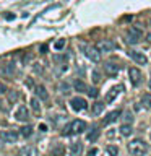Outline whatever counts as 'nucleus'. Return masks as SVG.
<instances>
[{
	"mask_svg": "<svg viewBox=\"0 0 151 156\" xmlns=\"http://www.w3.org/2000/svg\"><path fill=\"white\" fill-rule=\"evenodd\" d=\"M85 130H86V122L81 120V119H76V120H73L68 125L63 127L62 135H80Z\"/></svg>",
	"mask_w": 151,
	"mask_h": 156,
	"instance_id": "nucleus-1",
	"label": "nucleus"
},
{
	"mask_svg": "<svg viewBox=\"0 0 151 156\" xmlns=\"http://www.w3.org/2000/svg\"><path fill=\"white\" fill-rule=\"evenodd\" d=\"M146 151H148V145H146L141 138L132 140L128 143V153L132 156H145Z\"/></svg>",
	"mask_w": 151,
	"mask_h": 156,
	"instance_id": "nucleus-2",
	"label": "nucleus"
},
{
	"mask_svg": "<svg viewBox=\"0 0 151 156\" xmlns=\"http://www.w3.org/2000/svg\"><path fill=\"white\" fill-rule=\"evenodd\" d=\"M81 49L85 52V55L90 58L91 62H99L101 60V52L96 46H86V44H81Z\"/></svg>",
	"mask_w": 151,
	"mask_h": 156,
	"instance_id": "nucleus-3",
	"label": "nucleus"
},
{
	"mask_svg": "<svg viewBox=\"0 0 151 156\" xmlns=\"http://www.w3.org/2000/svg\"><path fill=\"white\" fill-rule=\"evenodd\" d=\"M141 36H143V31H141L140 28L132 26L128 29V33H127V36H125V41L128 42V44H136L141 39Z\"/></svg>",
	"mask_w": 151,
	"mask_h": 156,
	"instance_id": "nucleus-4",
	"label": "nucleus"
},
{
	"mask_svg": "<svg viewBox=\"0 0 151 156\" xmlns=\"http://www.w3.org/2000/svg\"><path fill=\"white\" fill-rule=\"evenodd\" d=\"M70 106H72V109L73 111H76V112H80V111H85L86 107H88V102L85 98H80V96H76V98H72V101H70Z\"/></svg>",
	"mask_w": 151,
	"mask_h": 156,
	"instance_id": "nucleus-5",
	"label": "nucleus"
},
{
	"mask_svg": "<svg viewBox=\"0 0 151 156\" xmlns=\"http://www.w3.org/2000/svg\"><path fill=\"white\" fill-rule=\"evenodd\" d=\"M128 55H130V58L136 63V65H146V63H148V57H146L143 52L130 51V52H128Z\"/></svg>",
	"mask_w": 151,
	"mask_h": 156,
	"instance_id": "nucleus-6",
	"label": "nucleus"
},
{
	"mask_svg": "<svg viewBox=\"0 0 151 156\" xmlns=\"http://www.w3.org/2000/svg\"><path fill=\"white\" fill-rule=\"evenodd\" d=\"M128 76H130V81L133 83L135 86H138L141 81H143V73H141L136 67H132L128 70Z\"/></svg>",
	"mask_w": 151,
	"mask_h": 156,
	"instance_id": "nucleus-7",
	"label": "nucleus"
},
{
	"mask_svg": "<svg viewBox=\"0 0 151 156\" xmlns=\"http://www.w3.org/2000/svg\"><path fill=\"white\" fill-rule=\"evenodd\" d=\"M96 47L99 49V52H111L115 49V44H114V41H111V39H101V41L96 44Z\"/></svg>",
	"mask_w": 151,
	"mask_h": 156,
	"instance_id": "nucleus-8",
	"label": "nucleus"
},
{
	"mask_svg": "<svg viewBox=\"0 0 151 156\" xmlns=\"http://www.w3.org/2000/svg\"><path fill=\"white\" fill-rule=\"evenodd\" d=\"M0 138H2L5 143H16L18 133L15 130H3L2 133H0Z\"/></svg>",
	"mask_w": 151,
	"mask_h": 156,
	"instance_id": "nucleus-9",
	"label": "nucleus"
},
{
	"mask_svg": "<svg viewBox=\"0 0 151 156\" xmlns=\"http://www.w3.org/2000/svg\"><path fill=\"white\" fill-rule=\"evenodd\" d=\"M15 119L18 122H28L29 120V111L26 109V106H18L16 112H15Z\"/></svg>",
	"mask_w": 151,
	"mask_h": 156,
	"instance_id": "nucleus-10",
	"label": "nucleus"
},
{
	"mask_svg": "<svg viewBox=\"0 0 151 156\" xmlns=\"http://www.w3.org/2000/svg\"><path fill=\"white\" fill-rule=\"evenodd\" d=\"M15 63H3L0 65V75L5 76V78H13L15 75Z\"/></svg>",
	"mask_w": 151,
	"mask_h": 156,
	"instance_id": "nucleus-11",
	"label": "nucleus"
},
{
	"mask_svg": "<svg viewBox=\"0 0 151 156\" xmlns=\"http://www.w3.org/2000/svg\"><path fill=\"white\" fill-rule=\"evenodd\" d=\"M122 91H124V85H115L114 88H111L109 93L106 94V102H112Z\"/></svg>",
	"mask_w": 151,
	"mask_h": 156,
	"instance_id": "nucleus-12",
	"label": "nucleus"
},
{
	"mask_svg": "<svg viewBox=\"0 0 151 156\" xmlns=\"http://www.w3.org/2000/svg\"><path fill=\"white\" fill-rule=\"evenodd\" d=\"M119 70H120V67L117 65V63H114V62H106V63H104V72H106V75L115 76L117 73H119Z\"/></svg>",
	"mask_w": 151,
	"mask_h": 156,
	"instance_id": "nucleus-13",
	"label": "nucleus"
},
{
	"mask_svg": "<svg viewBox=\"0 0 151 156\" xmlns=\"http://www.w3.org/2000/svg\"><path fill=\"white\" fill-rule=\"evenodd\" d=\"M122 114V111L120 109H115V111H112L109 112L106 117H104V120H102V125H109V124H114V122L119 119V115Z\"/></svg>",
	"mask_w": 151,
	"mask_h": 156,
	"instance_id": "nucleus-14",
	"label": "nucleus"
},
{
	"mask_svg": "<svg viewBox=\"0 0 151 156\" xmlns=\"http://www.w3.org/2000/svg\"><path fill=\"white\" fill-rule=\"evenodd\" d=\"M83 153V143L81 141H73L70 145V156H81Z\"/></svg>",
	"mask_w": 151,
	"mask_h": 156,
	"instance_id": "nucleus-15",
	"label": "nucleus"
},
{
	"mask_svg": "<svg viewBox=\"0 0 151 156\" xmlns=\"http://www.w3.org/2000/svg\"><path fill=\"white\" fill-rule=\"evenodd\" d=\"M19 156H39V153L34 146H24L19 150Z\"/></svg>",
	"mask_w": 151,
	"mask_h": 156,
	"instance_id": "nucleus-16",
	"label": "nucleus"
},
{
	"mask_svg": "<svg viewBox=\"0 0 151 156\" xmlns=\"http://www.w3.org/2000/svg\"><path fill=\"white\" fill-rule=\"evenodd\" d=\"M51 154L52 156H63L65 154V146H63L62 143H55L51 148Z\"/></svg>",
	"mask_w": 151,
	"mask_h": 156,
	"instance_id": "nucleus-17",
	"label": "nucleus"
},
{
	"mask_svg": "<svg viewBox=\"0 0 151 156\" xmlns=\"http://www.w3.org/2000/svg\"><path fill=\"white\" fill-rule=\"evenodd\" d=\"M73 88H75V91H78V93H88V86L83 80H75L73 81Z\"/></svg>",
	"mask_w": 151,
	"mask_h": 156,
	"instance_id": "nucleus-18",
	"label": "nucleus"
},
{
	"mask_svg": "<svg viewBox=\"0 0 151 156\" xmlns=\"http://www.w3.org/2000/svg\"><path fill=\"white\" fill-rule=\"evenodd\" d=\"M36 94H37V98L41 101H47L49 99V93H47V90L42 85H37L36 86Z\"/></svg>",
	"mask_w": 151,
	"mask_h": 156,
	"instance_id": "nucleus-19",
	"label": "nucleus"
},
{
	"mask_svg": "<svg viewBox=\"0 0 151 156\" xmlns=\"http://www.w3.org/2000/svg\"><path fill=\"white\" fill-rule=\"evenodd\" d=\"M119 132H120V135H124V136H130L133 133V127H132V124H122Z\"/></svg>",
	"mask_w": 151,
	"mask_h": 156,
	"instance_id": "nucleus-20",
	"label": "nucleus"
},
{
	"mask_svg": "<svg viewBox=\"0 0 151 156\" xmlns=\"http://www.w3.org/2000/svg\"><path fill=\"white\" fill-rule=\"evenodd\" d=\"M29 104H31V109L36 115L41 114V102H39V98H33L31 101H29Z\"/></svg>",
	"mask_w": 151,
	"mask_h": 156,
	"instance_id": "nucleus-21",
	"label": "nucleus"
},
{
	"mask_svg": "<svg viewBox=\"0 0 151 156\" xmlns=\"http://www.w3.org/2000/svg\"><path fill=\"white\" fill-rule=\"evenodd\" d=\"M104 111V102H94V104H93V107H91V112H93V115H99L101 112Z\"/></svg>",
	"mask_w": 151,
	"mask_h": 156,
	"instance_id": "nucleus-22",
	"label": "nucleus"
},
{
	"mask_svg": "<svg viewBox=\"0 0 151 156\" xmlns=\"http://www.w3.org/2000/svg\"><path fill=\"white\" fill-rule=\"evenodd\" d=\"M19 133H21V136H24V138H29V136L33 135V127L31 125H24L19 129Z\"/></svg>",
	"mask_w": 151,
	"mask_h": 156,
	"instance_id": "nucleus-23",
	"label": "nucleus"
},
{
	"mask_svg": "<svg viewBox=\"0 0 151 156\" xmlns=\"http://www.w3.org/2000/svg\"><path fill=\"white\" fill-rule=\"evenodd\" d=\"M141 104L146 109H151V93H146V94L141 96Z\"/></svg>",
	"mask_w": 151,
	"mask_h": 156,
	"instance_id": "nucleus-24",
	"label": "nucleus"
},
{
	"mask_svg": "<svg viewBox=\"0 0 151 156\" xmlns=\"http://www.w3.org/2000/svg\"><path fill=\"white\" fill-rule=\"evenodd\" d=\"M97 136H99V130H97V129H91L90 132H88V135H86V140L88 141H96Z\"/></svg>",
	"mask_w": 151,
	"mask_h": 156,
	"instance_id": "nucleus-25",
	"label": "nucleus"
},
{
	"mask_svg": "<svg viewBox=\"0 0 151 156\" xmlns=\"http://www.w3.org/2000/svg\"><path fill=\"white\" fill-rule=\"evenodd\" d=\"M106 151H107V154H109V156H117V154H119V148L114 146V145H109L106 148Z\"/></svg>",
	"mask_w": 151,
	"mask_h": 156,
	"instance_id": "nucleus-26",
	"label": "nucleus"
},
{
	"mask_svg": "<svg viewBox=\"0 0 151 156\" xmlns=\"http://www.w3.org/2000/svg\"><path fill=\"white\" fill-rule=\"evenodd\" d=\"M63 47H65V39H58V41H55V44H54V49H55V51H62Z\"/></svg>",
	"mask_w": 151,
	"mask_h": 156,
	"instance_id": "nucleus-27",
	"label": "nucleus"
},
{
	"mask_svg": "<svg viewBox=\"0 0 151 156\" xmlns=\"http://www.w3.org/2000/svg\"><path fill=\"white\" fill-rule=\"evenodd\" d=\"M124 115L125 117H124V122H122V124H132V122H133V115H132V112L127 111Z\"/></svg>",
	"mask_w": 151,
	"mask_h": 156,
	"instance_id": "nucleus-28",
	"label": "nucleus"
},
{
	"mask_svg": "<svg viewBox=\"0 0 151 156\" xmlns=\"http://www.w3.org/2000/svg\"><path fill=\"white\" fill-rule=\"evenodd\" d=\"M93 81H94V83H99L101 81V75H99V72H97V70L93 72Z\"/></svg>",
	"mask_w": 151,
	"mask_h": 156,
	"instance_id": "nucleus-29",
	"label": "nucleus"
},
{
	"mask_svg": "<svg viewBox=\"0 0 151 156\" xmlns=\"http://www.w3.org/2000/svg\"><path fill=\"white\" fill-rule=\"evenodd\" d=\"M8 98H10V101H16V99H18V93H16V91H12V93L8 94Z\"/></svg>",
	"mask_w": 151,
	"mask_h": 156,
	"instance_id": "nucleus-30",
	"label": "nucleus"
},
{
	"mask_svg": "<svg viewBox=\"0 0 151 156\" xmlns=\"http://www.w3.org/2000/svg\"><path fill=\"white\" fill-rule=\"evenodd\" d=\"M88 94H90L91 98H96L97 96V91L94 90V88H88Z\"/></svg>",
	"mask_w": 151,
	"mask_h": 156,
	"instance_id": "nucleus-31",
	"label": "nucleus"
},
{
	"mask_svg": "<svg viewBox=\"0 0 151 156\" xmlns=\"http://www.w3.org/2000/svg\"><path fill=\"white\" fill-rule=\"evenodd\" d=\"M60 90H62V93H65V94H67V93H68V85H67V83H62Z\"/></svg>",
	"mask_w": 151,
	"mask_h": 156,
	"instance_id": "nucleus-32",
	"label": "nucleus"
},
{
	"mask_svg": "<svg viewBox=\"0 0 151 156\" xmlns=\"http://www.w3.org/2000/svg\"><path fill=\"white\" fill-rule=\"evenodd\" d=\"M5 93H7V86L3 83H0V94H5Z\"/></svg>",
	"mask_w": 151,
	"mask_h": 156,
	"instance_id": "nucleus-33",
	"label": "nucleus"
},
{
	"mask_svg": "<svg viewBox=\"0 0 151 156\" xmlns=\"http://www.w3.org/2000/svg\"><path fill=\"white\" fill-rule=\"evenodd\" d=\"M97 154V150L96 148H91L90 151H88V156H96Z\"/></svg>",
	"mask_w": 151,
	"mask_h": 156,
	"instance_id": "nucleus-34",
	"label": "nucleus"
},
{
	"mask_svg": "<svg viewBox=\"0 0 151 156\" xmlns=\"http://www.w3.org/2000/svg\"><path fill=\"white\" fill-rule=\"evenodd\" d=\"M47 52V46H46V44H42V46H41V54H46Z\"/></svg>",
	"mask_w": 151,
	"mask_h": 156,
	"instance_id": "nucleus-35",
	"label": "nucleus"
},
{
	"mask_svg": "<svg viewBox=\"0 0 151 156\" xmlns=\"http://www.w3.org/2000/svg\"><path fill=\"white\" fill-rule=\"evenodd\" d=\"M146 41L151 42V33H148V36H146Z\"/></svg>",
	"mask_w": 151,
	"mask_h": 156,
	"instance_id": "nucleus-36",
	"label": "nucleus"
},
{
	"mask_svg": "<svg viewBox=\"0 0 151 156\" xmlns=\"http://www.w3.org/2000/svg\"><path fill=\"white\" fill-rule=\"evenodd\" d=\"M148 86H149V90H151V76H149V83H148Z\"/></svg>",
	"mask_w": 151,
	"mask_h": 156,
	"instance_id": "nucleus-37",
	"label": "nucleus"
}]
</instances>
